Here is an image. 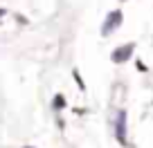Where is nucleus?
Segmentation results:
<instances>
[{
	"instance_id": "2",
	"label": "nucleus",
	"mask_w": 153,
	"mask_h": 148,
	"mask_svg": "<svg viewBox=\"0 0 153 148\" xmlns=\"http://www.w3.org/2000/svg\"><path fill=\"white\" fill-rule=\"evenodd\" d=\"M115 137L122 146H126V112L120 110L117 117H115Z\"/></svg>"
},
{
	"instance_id": "4",
	"label": "nucleus",
	"mask_w": 153,
	"mask_h": 148,
	"mask_svg": "<svg viewBox=\"0 0 153 148\" xmlns=\"http://www.w3.org/2000/svg\"><path fill=\"white\" fill-rule=\"evenodd\" d=\"M52 105H54V108H56V110H61V108H63V105H65V99H63V96H54V101H52Z\"/></svg>"
},
{
	"instance_id": "7",
	"label": "nucleus",
	"mask_w": 153,
	"mask_h": 148,
	"mask_svg": "<svg viewBox=\"0 0 153 148\" xmlns=\"http://www.w3.org/2000/svg\"><path fill=\"white\" fill-rule=\"evenodd\" d=\"M25 148H34V146H25Z\"/></svg>"
},
{
	"instance_id": "1",
	"label": "nucleus",
	"mask_w": 153,
	"mask_h": 148,
	"mask_svg": "<svg viewBox=\"0 0 153 148\" xmlns=\"http://www.w3.org/2000/svg\"><path fill=\"white\" fill-rule=\"evenodd\" d=\"M122 18H124V16H122L120 9L110 11V14L106 16V23H104V27H101V34H104V36H110V34H113L115 29L122 25Z\"/></svg>"
},
{
	"instance_id": "6",
	"label": "nucleus",
	"mask_w": 153,
	"mask_h": 148,
	"mask_svg": "<svg viewBox=\"0 0 153 148\" xmlns=\"http://www.w3.org/2000/svg\"><path fill=\"white\" fill-rule=\"evenodd\" d=\"M2 16H5V9H0V18H2Z\"/></svg>"
},
{
	"instance_id": "3",
	"label": "nucleus",
	"mask_w": 153,
	"mask_h": 148,
	"mask_svg": "<svg viewBox=\"0 0 153 148\" xmlns=\"http://www.w3.org/2000/svg\"><path fill=\"white\" fill-rule=\"evenodd\" d=\"M133 49H135V45L133 43H126V45H122V47H117L113 52V63H126L131 56H133Z\"/></svg>"
},
{
	"instance_id": "5",
	"label": "nucleus",
	"mask_w": 153,
	"mask_h": 148,
	"mask_svg": "<svg viewBox=\"0 0 153 148\" xmlns=\"http://www.w3.org/2000/svg\"><path fill=\"white\" fill-rule=\"evenodd\" d=\"M72 74H74V81H76V83H79V88H81V90H86V83H83V79H81V77H79V72H76V70H74V72H72Z\"/></svg>"
}]
</instances>
